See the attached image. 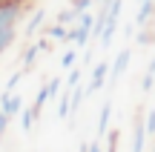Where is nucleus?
<instances>
[{
	"label": "nucleus",
	"instance_id": "nucleus-1",
	"mask_svg": "<svg viewBox=\"0 0 155 152\" xmlns=\"http://www.w3.org/2000/svg\"><path fill=\"white\" fill-rule=\"evenodd\" d=\"M20 17H23V0L0 3V32H3V29H17Z\"/></svg>",
	"mask_w": 155,
	"mask_h": 152
},
{
	"label": "nucleus",
	"instance_id": "nucleus-2",
	"mask_svg": "<svg viewBox=\"0 0 155 152\" xmlns=\"http://www.w3.org/2000/svg\"><path fill=\"white\" fill-rule=\"evenodd\" d=\"M49 49H52L49 34H46V37H40V40H35L32 46H26V52H23V57H20V66L29 72V69L35 66V60H38V55H40V52H49Z\"/></svg>",
	"mask_w": 155,
	"mask_h": 152
},
{
	"label": "nucleus",
	"instance_id": "nucleus-3",
	"mask_svg": "<svg viewBox=\"0 0 155 152\" xmlns=\"http://www.w3.org/2000/svg\"><path fill=\"white\" fill-rule=\"evenodd\" d=\"M147 124H144V112H135V118H132V152H144L147 147Z\"/></svg>",
	"mask_w": 155,
	"mask_h": 152
},
{
	"label": "nucleus",
	"instance_id": "nucleus-4",
	"mask_svg": "<svg viewBox=\"0 0 155 152\" xmlns=\"http://www.w3.org/2000/svg\"><path fill=\"white\" fill-rule=\"evenodd\" d=\"M106 78H109V63H106V60L95 63V66H92V78H89V86H86V95L101 92V89H104V83H106Z\"/></svg>",
	"mask_w": 155,
	"mask_h": 152
},
{
	"label": "nucleus",
	"instance_id": "nucleus-5",
	"mask_svg": "<svg viewBox=\"0 0 155 152\" xmlns=\"http://www.w3.org/2000/svg\"><path fill=\"white\" fill-rule=\"evenodd\" d=\"M129 60H132V49H121L115 55V60L109 63V80H112V83H115V80L129 69Z\"/></svg>",
	"mask_w": 155,
	"mask_h": 152
},
{
	"label": "nucleus",
	"instance_id": "nucleus-6",
	"mask_svg": "<svg viewBox=\"0 0 155 152\" xmlns=\"http://www.w3.org/2000/svg\"><path fill=\"white\" fill-rule=\"evenodd\" d=\"M109 118H112V101H104L101 115H98V126H95V135L98 138H106V132H109Z\"/></svg>",
	"mask_w": 155,
	"mask_h": 152
},
{
	"label": "nucleus",
	"instance_id": "nucleus-7",
	"mask_svg": "<svg viewBox=\"0 0 155 152\" xmlns=\"http://www.w3.org/2000/svg\"><path fill=\"white\" fill-rule=\"evenodd\" d=\"M155 15V0H141V6H138V11H135V26H147L150 23V17Z\"/></svg>",
	"mask_w": 155,
	"mask_h": 152
},
{
	"label": "nucleus",
	"instance_id": "nucleus-8",
	"mask_svg": "<svg viewBox=\"0 0 155 152\" xmlns=\"http://www.w3.org/2000/svg\"><path fill=\"white\" fill-rule=\"evenodd\" d=\"M0 109H3L9 118H15V115H20V109H23V98L17 95V92H12L6 101H0Z\"/></svg>",
	"mask_w": 155,
	"mask_h": 152
},
{
	"label": "nucleus",
	"instance_id": "nucleus-9",
	"mask_svg": "<svg viewBox=\"0 0 155 152\" xmlns=\"http://www.w3.org/2000/svg\"><path fill=\"white\" fill-rule=\"evenodd\" d=\"M89 37H92V29H83L81 23H78L75 29H69L66 43H69V40H75V43H78V49H81V46H86V43H89Z\"/></svg>",
	"mask_w": 155,
	"mask_h": 152
},
{
	"label": "nucleus",
	"instance_id": "nucleus-10",
	"mask_svg": "<svg viewBox=\"0 0 155 152\" xmlns=\"http://www.w3.org/2000/svg\"><path fill=\"white\" fill-rule=\"evenodd\" d=\"M72 115V89H63L61 92V101H58V118L66 121Z\"/></svg>",
	"mask_w": 155,
	"mask_h": 152
},
{
	"label": "nucleus",
	"instance_id": "nucleus-11",
	"mask_svg": "<svg viewBox=\"0 0 155 152\" xmlns=\"http://www.w3.org/2000/svg\"><path fill=\"white\" fill-rule=\"evenodd\" d=\"M43 20H46V9H38V11L32 15V20L26 23V34H29V37H32V34L38 32L40 26H43Z\"/></svg>",
	"mask_w": 155,
	"mask_h": 152
},
{
	"label": "nucleus",
	"instance_id": "nucleus-12",
	"mask_svg": "<svg viewBox=\"0 0 155 152\" xmlns=\"http://www.w3.org/2000/svg\"><path fill=\"white\" fill-rule=\"evenodd\" d=\"M38 118H40V115L35 112V109H20V129L29 132V129L35 126V121H38Z\"/></svg>",
	"mask_w": 155,
	"mask_h": 152
},
{
	"label": "nucleus",
	"instance_id": "nucleus-13",
	"mask_svg": "<svg viewBox=\"0 0 155 152\" xmlns=\"http://www.w3.org/2000/svg\"><path fill=\"white\" fill-rule=\"evenodd\" d=\"M15 40H17V29H3V32H0V55H3Z\"/></svg>",
	"mask_w": 155,
	"mask_h": 152
},
{
	"label": "nucleus",
	"instance_id": "nucleus-14",
	"mask_svg": "<svg viewBox=\"0 0 155 152\" xmlns=\"http://www.w3.org/2000/svg\"><path fill=\"white\" fill-rule=\"evenodd\" d=\"M46 34H49V40H66L69 29L63 26V23H52V26L46 29Z\"/></svg>",
	"mask_w": 155,
	"mask_h": 152
},
{
	"label": "nucleus",
	"instance_id": "nucleus-15",
	"mask_svg": "<svg viewBox=\"0 0 155 152\" xmlns=\"http://www.w3.org/2000/svg\"><path fill=\"white\" fill-rule=\"evenodd\" d=\"M46 101H49V83H46V86H40V89H38V98H35L32 109H35V112L40 115V109H43V103H46Z\"/></svg>",
	"mask_w": 155,
	"mask_h": 152
},
{
	"label": "nucleus",
	"instance_id": "nucleus-16",
	"mask_svg": "<svg viewBox=\"0 0 155 152\" xmlns=\"http://www.w3.org/2000/svg\"><path fill=\"white\" fill-rule=\"evenodd\" d=\"M75 20H78V11L72 9V6H69V9H63L61 15L55 17V23H63V26H69V23H75Z\"/></svg>",
	"mask_w": 155,
	"mask_h": 152
},
{
	"label": "nucleus",
	"instance_id": "nucleus-17",
	"mask_svg": "<svg viewBox=\"0 0 155 152\" xmlns=\"http://www.w3.org/2000/svg\"><path fill=\"white\" fill-rule=\"evenodd\" d=\"M138 46H152V40H155V32L152 29H147V26H141V32H138Z\"/></svg>",
	"mask_w": 155,
	"mask_h": 152
},
{
	"label": "nucleus",
	"instance_id": "nucleus-18",
	"mask_svg": "<svg viewBox=\"0 0 155 152\" xmlns=\"http://www.w3.org/2000/svg\"><path fill=\"white\" fill-rule=\"evenodd\" d=\"M81 66H72V69H69V75H66V89H72V86H78V83H81Z\"/></svg>",
	"mask_w": 155,
	"mask_h": 152
},
{
	"label": "nucleus",
	"instance_id": "nucleus-19",
	"mask_svg": "<svg viewBox=\"0 0 155 152\" xmlns=\"http://www.w3.org/2000/svg\"><path fill=\"white\" fill-rule=\"evenodd\" d=\"M118 138H121V132H118V129L106 132V152H118Z\"/></svg>",
	"mask_w": 155,
	"mask_h": 152
},
{
	"label": "nucleus",
	"instance_id": "nucleus-20",
	"mask_svg": "<svg viewBox=\"0 0 155 152\" xmlns=\"http://www.w3.org/2000/svg\"><path fill=\"white\" fill-rule=\"evenodd\" d=\"M75 60H78V52H75V49H66V52H63V57H61V66H63V69H72Z\"/></svg>",
	"mask_w": 155,
	"mask_h": 152
},
{
	"label": "nucleus",
	"instance_id": "nucleus-21",
	"mask_svg": "<svg viewBox=\"0 0 155 152\" xmlns=\"http://www.w3.org/2000/svg\"><path fill=\"white\" fill-rule=\"evenodd\" d=\"M152 89H155V75L144 72V78H141V92H152Z\"/></svg>",
	"mask_w": 155,
	"mask_h": 152
},
{
	"label": "nucleus",
	"instance_id": "nucleus-22",
	"mask_svg": "<svg viewBox=\"0 0 155 152\" xmlns=\"http://www.w3.org/2000/svg\"><path fill=\"white\" fill-rule=\"evenodd\" d=\"M61 86H63L61 78H52V80H49V98H61V92H63Z\"/></svg>",
	"mask_w": 155,
	"mask_h": 152
},
{
	"label": "nucleus",
	"instance_id": "nucleus-23",
	"mask_svg": "<svg viewBox=\"0 0 155 152\" xmlns=\"http://www.w3.org/2000/svg\"><path fill=\"white\" fill-rule=\"evenodd\" d=\"M92 3H95V0H72V9L81 15V11H89V9H92Z\"/></svg>",
	"mask_w": 155,
	"mask_h": 152
},
{
	"label": "nucleus",
	"instance_id": "nucleus-24",
	"mask_svg": "<svg viewBox=\"0 0 155 152\" xmlns=\"http://www.w3.org/2000/svg\"><path fill=\"white\" fill-rule=\"evenodd\" d=\"M144 124H147V135H155V109H150V112H147Z\"/></svg>",
	"mask_w": 155,
	"mask_h": 152
},
{
	"label": "nucleus",
	"instance_id": "nucleus-25",
	"mask_svg": "<svg viewBox=\"0 0 155 152\" xmlns=\"http://www.w3.org/2000/svg\"><path fill=\"white\" fill-rule=\"evenodd\" d=\"M9 121H12V118L3 112V109H0V135H6V126H9Z\"/></svg>",
	"mask_w": 155,
	"mask_h": 152
},
{
	"label": "nucleus",
	"instance_id": "nucleus-26",
	"mask_svg": "<svg viewBox=\"0 0 155 152\" xmlns=\"http://www.w3.org/2000/svg\"><path fill=\"white\" fill-rule=\"evenodd\" d=\"M89 152H104V147H101V138H98V141H92V144H89Z\"/></svg>",
	"mask_w": 155,
	"mask_h": 152
},
{
	"label": "nucleus",
	"instance_id": "nucleus-27",
	"mask_svg": "<svg viewBox=\"0 0 155 152\" xmlns=\"http://www.w3.org/2000/svg\"><path fill=\"white\" fill-rule=\"evenodd\" d=\"M95 3H109V0H95Z\"/></svg>",
	"mask_w": 155,
	"mask_h": 152
},
{
	"label": "nucleus",
	"instance_id": "nucleus-28",
	"mask_svg": "<svg viewBox=\"0 0 155 152\" xmlns=\"http://www.w3.org/2000/svg\"><path fill=\"white\" fill-rule=\"evenodd\" d=\"M0 3H9V0H0Z\"/></svg>",
	"mask_w": 155,
	"mask_h": 152
},
{
	"label": "nucleus",
	"instance_id": "nucleus-29",
	"mask_svg": "<svg viewBox=\"0 0 155 152\" xmlns=\"http://www.w3.org/2000/svg\"><path fill=\"white\" fill-rule=\"evenodd\" d=\"M0 144H3V135H0Z\"/></svg>",
	"mask_w": 155,
	"mask_h": 152
}]
</instances>
